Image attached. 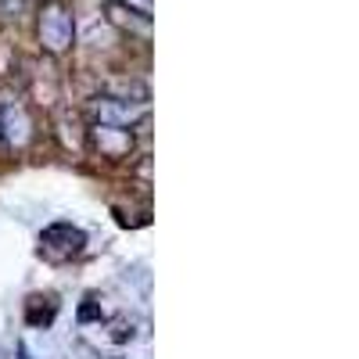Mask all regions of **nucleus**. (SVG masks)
Masks as SVG:
<instances>
[{
  "label": "nucleus",
  "instance_id": "f257e3e1",
  "mask_svg": "<svg viewBox=\"0 0 359 359\" xmlns=\"http://www.w3.org/2000/svg\"><path fill=\"white\" fill-rule=\"evenodd\" d=\"M36 40L47 54H65L72 50L76 43V18L65 4H57V0H50V4H43L36 11Z\"/></svg>",
  "mask_w": 359,
  "mask_h": 359
},
{
  "label": "nucleus",
  "instance_id": "f03ea898",
  "mask_svg": "<svg viewBox=\"0 0 359 359\" xmlns=\"http://www.w3.org/2000/svg\"><path fill=\"white\" fill-rule=\"evenodd\" d=\"M83 248H86V233L79 226H72V223H50L40 233V259H47L50 266L79 259Z\"/></svg>",
  "mask_w": 359,
  "mask_h": 359
},
{
  "label": "nucleus",
  "instance_id": "7ed1b4c3",
  "mask_svg": "<svg viewBox=\"0 0 359 359\" xmlns=\"http://www.w3.org/2000/svg\"><path fill=\"white\" fill-rule=\"evenodd\" d=\"M133 144H137V137H133L130 126H108V123H94V126H90V147H94L101 158H111V162L130 158Z\"/></svg>",
  "mask_w": 359,
  "mask_h": 359
},
{
  "label": "nucleus",
  "instance_id": "20e7f679",
  "mask_svg": "<svg viewBox=\"0 0 359 359\" xmlns=\"http://www.w3.org/2000/svg\"><path fill=\"white\" fill-rule=\"evenodd\" d=\"M90 111H94V123H108V126H133L137 118L147 115L144 101H130V97H94L90 101Z\"/></svg>",
  "mask_w": 359,
  "mask_h": 359
},
{
  "label": "nucleus",
  "instance_id": "39448f33",
  "mask_svg": "<svg viewBox=\"0 0 359 359\" xmlns=\"http://www.w3.org/2000/svg\"><path fill=\"white\" fill-rule=\"evenodd\" d=\"M0 137H4L8 147H15V151H22V147L33 140V118H29V111L18 101L0 104Z\"/></svg>",
  "mask_w": 359,
  "mask_h": 359
},
{
  "label": "nucleus",
  "instance_id": "423d86ee",
  "mask_svg": "<svg viewBox=\"0 0 359 359\" xmlns=\"http://www.w3.org/2000/svg\"><path fill=\"white\" fill-rule=\"evenodd\" d=\"M108 22L115 25V29H123L126 36H140V40H151V18L147 15H140V11H133V8H126V4H108Z\"/></svg>",
  "mask_w": 359,
  "mask_h": 359
},
{
  "label": "nucleus",
  "instance_id": "0eeeda50",
  "mask_svg": "<svg viewBox=\"0 0 359 359\" xmlns=\"http://www.w3.org/2000/svg\"><path fill=\"white\" fill-rule=\"evenodd\" d=\"M54 316H57V302L50 294H29V302H25V323L29 327H36V331L43 327L47 331V327L54 323Z\"/></svg>",
  "mask_w": 359,
  "mask_h": 359
},
{
  "label": "nucleus",
  "instance_id": "6e6552de",
  "mask_svg": "<svg viewBox=\"0 0 359 359\" xmlns=\"http://www.w3.org/2000/svg\"><path fill=\"white\" fill-rule=\"evenodd\" d=\"M108 338H111L115 345H123V341H130V338H133V323H130L126 316H118V320L111 323V334H108Z\"/></svg>",
  "mask_w": 359,
  "mask_h": 359
},
{
  "label": "nucleus",
  "instance_id": "1a4fd4ad",
  "mask_svg": "<svg viewBox=\"0 0 359 359\" xmlns=\"http://www.w3.org/2000/svg\"><path fill=\"white\" fill-rule=\"evenodd\" d=\"M90 320H104V309L97 306V298H94V294H90L86 302L79 306V323H90Z\"/></svg>",
  "mask_w": 359,
  "mask_h": 359
},
{
  "label": "nucleus",
  "instance_id": "9d476101",
  "mask_svg": "<svg viewBox=\"0 0 359 359\" xmlns=\"http://www.w3.org/2000/svg\"><path fill=\"white\" fill-rule=\"evenodd\" d=\"M118 4H126V8H133V11L147 15V18L155 15V0H118Z\"/></svg>",
  "mask_w": 359,
  "mask_h": 359
},
{
  "label": "nucleus",
  "instance_id": "9b49d317",
  "mask_svg": "<svg viewBox=\"0 0 359 359\" xmlns=\"http://www.w3.org/2000/svg\"><path fill=\"white\" fill-rule=\"evenodd\" d=\"M18 4H22V0H4V8H8V11H11V8L18 11Z\"/></svg>",
  "mask_w": 359,
  "mask_h": 359
}]
</instances>
